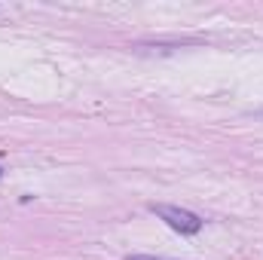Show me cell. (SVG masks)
Masks as SVG:
<instances>
[{"mask_svg": "<svg viewBox=\"0 0 263 260\" xmlns=\"http://www.w3.org/2000/svg\"><path fill=\"white\" fill-rule=\"evenodd\" d=\"M257 117H263V110H257Z\"/></svg>", "mask_w": 263, "mask_h": 260, "instance_id": "obj_3", "label": "cell"}, {"mask_svg": "<svg viewBox=\"0 0 263 260\" xmlns=\"http://www.w3.org/2000/svg\"><path fill=\"white\" fill-rule=\"evenodd\" d=\"M126 260H159V257H147V254H135V257H132V254H129Z\"/></svg>", "mask_w": 263, "mask_h": 260, "instance_id": "obj_2", "label": "cell"}, {"mask_svg": "<svg viewBox=\"0 0 263 260\" xmlns=\"http://www.w3.org/2000/svg\"><path fill=\"white\" fill-rule=\"evenodd\" d=\"M150 211L153 214H159L175 233H181V236H193V233H199L202 230V217L199 214H193V211H187V208H178V205H150Z\"/></svg>", "mask_w": 263, "mask_h": 260, "instance_id": "obj_1", "label": "cell"}]
</instances>
